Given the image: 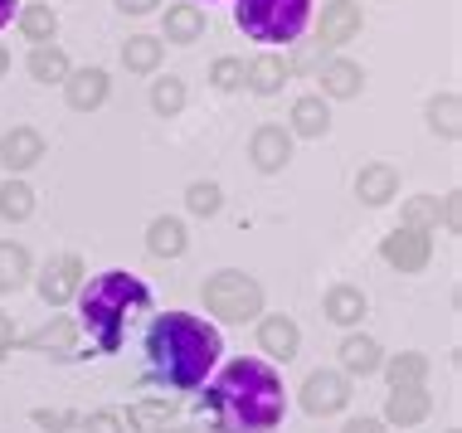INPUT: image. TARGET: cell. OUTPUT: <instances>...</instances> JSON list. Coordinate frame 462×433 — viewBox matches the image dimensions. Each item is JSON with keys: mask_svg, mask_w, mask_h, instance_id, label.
Listing matches in <instances>:
<instances>
[{"mask_svg": "<svg viewBox=\"0 0 462 433\" xmlns=\"http://www.w3.org/2000/svg\"><path fill=\"white\" fill-rule=\"evenodd\" d=\"M199 410L209 414L215 433H278L287 414L282 375L268 361H258V355H239L215 380H205Z\"/></svg>", "mask_w": 462, "mask_h": 433, "instance_id": "1", "label": "cell"}, {"mask_svg": "<svg viewBox=\"0 0 462 433\" xmlns=\"http://www.w3.org/2000/svg\"><path fill=\"white\" fill-rule=\"evenodd\" d=\"M219 355H224V341L205 317L166 312L146 331V380L171 394L199 390L209 380V370L219 365Z\"/></svg>", "mask_w": 462, "mask_h": 433, "instance_id": "2", "label": "cell"}, {"mask_svg": "<svg viewBox=\"0 0 462 433\" xmlns=\"http://www.w3.org/2000/svg\"><path fill=\"white\" fill-rule=\"evenodd\" d=\"M79 307H83V331L103 355H117L122 341H127L132 317L152 312V288H146L136 273H122V268H107L97 273L88 288H79Z\"/></svg>", "mask_w": 462, "mask_h": 433, "instance_id": "3", "label": "cell"}, {"mask_svg": "<svg viewBox=\"0 0 462 433\" xmlns=\"http://www.w3.org/2000/svg\"><path fill=\"white\" fill-rule=\"evenodd\" d=\"M307 15L311 0H239V10H234L239 30L258 44H292L307 30Z\"/></svg>", "mask_w": 462, "mask_h": 433, "instance_id": "4", "label": "cell"}, {"mask_svg": "<svg viewBox=\"0 0 462 433\" xmlns=\"http://www.w3.org/2000/svg\"><path fill=\"white\" fill-rule=\"evenodd\" d=\"M199 297H205V312L219 321H239L244 327V321L263 317V288H258V278L239 273V268H219L215 278H205Z\"/></svg>", "mask_w": 462, "mask_h": 433, "instance_id": "5", "label": "cell"}, {"mask_svg": "<svg viewBox=\"0 0 462 433\" xmlns=\"http://www.w3.org/2000/svg\"><path fill=\"white\" fill-rule=\"evenodd\" d=\"M380 258L390 268H399V273H423V268H429V258H433V239L423 229L399 225V229H390L380 239Z\"/></svg>", "mask_w": 462, "mask_h": 433, "instance_id": "6", "label": "cell"}, {"mask_svg": "<svg viewBox=\"0 0 462 433\" xmlns=\"http://www.w3.org/2000/svg\"><path fill=\"white\" fill-rule=\"evenodd\" d=\"M346 404H351V380L341 370H311L302 385V410L327 419V414H341Z\"/></svg>", "mask_w": 462, "mask_h": 433, "instance_id": "7", "label": "cell"}, {"mask_svg": "<svg viewBox=\"0 0 462 433\" xmlns=\"http://www.w3.org/2000/svg\"><path fill=\"white\" fill-rule=\"evenodd\" d=\"M83 278H88V273H83V258L79 253H59V258H49L44 273H40V297L49 307H64V302L79 297Z\"/></svg>", "mask_w": 462, "mask_h": 433, "instance_id": "8", "label": "cell"}, {"mask_svg": "<svg viewBox=\"0 0 462 433\" xmlns=\"http://www.w3.org/2000/svg\"><path fill=\"white\" fill-rule=\"evenodd\" d=\"M360 34V5L356 0H331V5H321V30H317V44H351Z\"/></svg>", "mask_w": 462, "mask_h": 433, "instance_id": "9", "label": "cell"}, {"mask_svg": "<svg viewBox=\"0 0 462 433\" xmlns=\"http://www.w3.org/2000/svg\"><path fill=\"white\" fill-rule=\"evenodd\" d=\"M433 410V394L423 385H404V390H390V400H384V424H399V428H414L423 424Z\"/></svg>", "mask_w": 462, "mask_h": 433, "instance_id": "10", "label": "cell"}, {"mask_svg": "<svg viewBox=\"0 0 462 433\" xmlns=\"http://www.w3.org/2000/svg\"><path fill=\"white\" fill-rule=\"evenodd\" d=\"M258 345H263V355H273V361H292L297 355V345H302V331H297V321L292 317H263L258 321Z\"/></svg>", "mask_w": 462, "mask_h": 433, "instance_id": "11", "label": "cell"}, {"mask_svg": "<svg viewBox=\"0 0 462 433\" xmlns=\"http://www.w3.org/2000/svg\"><path fill=\"white\" fill-rule=\"evenodd\" d=\"M0 161H5V170H30L44 161V137L34 127H10L5 137H0Z\"/></svg>", "mask_w": 462, "mask_h": 433, "instance_id": "12", "label": "cell"}, {"mask_svg": "<svg viewBox=\"0 0 462 433\" xmlns=\"http://www.w3.org/2000/svg\"><path fill=\"white\" fill-rule=\"evenodd\" d=\"M30 351H49V355H73V345H79V321L73 317H49L40 331H30L24 336Z\"/></svg>", "mask_w": 462, "mask_h": 433, "instance_id": "13", "label": "cell"}, {"mask_svg": "<svg viewBox=\"0 0 462 433\" xmlns=\"http://www.w3.org/2000/svg\"><path fill=\"white\" fill-rule=\"evenodd\" d=\"M356 195L365 205H390L399 195V170L390 166V161H370V166L356 176Z\"/></svg>", "mask_w": 462, "mask_h": 433, "instance_id": "14", "label": "cell"}, {"mask_svg": "<svg viewBox=\"0 0 462 433\" xmlns=\"http://www.w3.org/2000/svg\"><path fill=\"white\" fill-rule=\"evenodd\" d=\"M64 97L69 107H79V113H93V107H103L107 97V73L103 69H79L64 78Z\"/></svg>", "mask_w": 462, "mask_h": 433, "instance_id": "15", "label": "cell"}, {"mask_svg": "<svg viewBox=\"0 0 462 433\" xmlns=\"http://www.w3.org/2000/svg\"><path fill=\"white\" fill-rule=\"evenodd\" d=\"M248 152H254L258 170H282L287 156H292V132H287V127H258Z\"/></svg>", "mask_w": 462, "mask_h": 433, "instance_id": "16", "label": "cell"}, {"mask_svg": "<svg viewBox=\"0 0 462 433\" xmlns=\"http://www.w3.org/2000/svg\"><path fill=\"white\" fill-rule=\"evenodd\" d=\"M365 292L351 288V282H336V288L327 292V302H321V312H327V321H336V327H356L360 317H365Z\"/></svg>", "mask_w": 462, "mask_h": 433, "instance_id": "17", "label": "cell"}, {"mask_svg": "<svg viewBox=\"0 0 462 433\" xmlns=\"http://www.w3.org/2000/svg\"><path fill=\"white\" fill-rule=\"evenodd\" d=\"M341 365H346V375H374V370L384 365V351H380V341L374 336H346L341 341Z\"/></svg>", "mask_w": 462, "mask_h": 433, "instance_id": "18", "label": "cell"}, {"mask_svg": "<svg viewBox=\"0 0 462 433\" xmlns=\"http://www.w3.org/2000/svg\"><path fill=\"white\" fill-rule=\"evenodd\" d=\"M327 127H331L327 97H317V93L297 97V103H292V132H297V137H327Z\"/></svg>", "mask_w": 462, "mask_h": 433, "instance_id": "19", "label": "cell"}, {"mask_svg": "<svg viewBox=\"0 0 462 433\" xmlns=\"http://www.w3.org/2000/svg\"><path fill=\"white\" fill-rule=\"evenodd\" d=\"M287 73H292V64H287V59H278V54H263V59H254V64L244 69V83L254 93H278L282 83H287Z\"/></svg>", "mask_w": 462, "mask_h": 433, "instance_id": "20", "label": "cell"}, {"mask_svg": "<svg viewBox=\"0 0 462 433\" xmlns=\"http://www.w3.org/2000/svg\"><path fill=\"white\" fill-rule=\"evenodd\" d=\"M146 249H152L156 258H180L185 253V225L171 215H161L146 225Z\"/></svg>", "mask_w": 462, "mask_h": 433, "instance_id": "21", "label": "cell"}, {"mask_svg": "<svg viewBox=\"0 0 462 433\" xmlns=\"http://www.w3.org/2000/svg\"><path fill=\"white\" fill-rule=\"evenodd\" d=\"M360 83H365V73H360V64H351V59H331V64L321 69V93L327 97H356Z\"/></svg>", "mask_w": 462, "mask_h": 433, "instance_id": "22", "label": "cell"}, {"mask_svg": "<svg viewBox=\"0 0 462 433\" xmlns=\"http://www.w3.org/2000/svg\"><path fill=\"white\" fill-rule=\"evenodd\" d=\"M205 34V10L199 5H171L166 10V40L171 44H195Z\"/></svg>", "mask_w": 462, "mask_h": 433, "instance_id": "23", "label": "cell"}, {"mask_svg": "<svg viewBox=\"0 0 462 433\" xmlns=\"http://www.w3.org/2000/svg\"><path fill=\"white\" fill-rule=\"evenodd\" d=\"M30 78L34 83H64L69 78V59L59 44H34L30 49Z\"/></svg>", "mask_w": 462, "mask_h": 433, "instance_id": "24", "label": "cell"}, {"mask_svg": "<svg viewBox=\"0 0 462 433\" xmlns=\"http://www.w3.org/2000/svg\"><path fill=\"white\" fill-rule=\"evenodd\" d=\"M380 370L390 375V385H394V390H404V385H423V380H429V355L404 351V355H390V361H384Z\"/></svg>", "mask_w": 462, "mask_h": 433, "instance_id": "25", "label": "cell"}, {"mask_svg": "<svg viewBox=\"0 0 462 433\" xmlns=\"http://www.w3.org/2000/svg\"><path fill=\"white\" fill-rule=\"evenodd\" d=\"M171 419H176V400H142L127 410V424L142 428V433H161Z\"/></svg>", "mask_w": 462, "mask_h": 433, "instance_id": "26", "label": "cell"}, {"mask_svg": "<svg viewBox=\"0 0 462 433\" xmlns=\"http://www.w3.org/2000/svg\"><path fill=\"white\" fill-rule=\"evenodd\" d=\"M30 282V253L24 244H0V292H15Z\"/></svg>", "mask_w": 462, "mask_h": 433, "instance_id": "27", "label": "cell"}, {"mask_svg": "<svg viewBox=\"0 0 462 433\" xmlns=\"http://www.w3.org/2000/svg\"><path fill=\"white\" fill-rule=\"evenodd\" d=\"M122 64H127L132 73H156L161 69V40H152V34H132V40L122 44Z\"/></svg>", "mask_w": 462, "mask_h": 433, "instance_id": "28", "label": "cell"}, {"mask_svg": "<svg viewBox=\"0 0 462 433\" xmlns=\"http://www.w3.org/2000/svg\"><path fill=\"white\" fill-rule=\"evenodd\" d=\"M34 215V190L24 180H5L0 185V219H10V225H20V219Z\"/></svg>", "mask_w": 462, "mask_h": 433, "instance_id": "29", "label": "cell"}, {"mask_svg": "<svg viewBox=\"0 0 462 433\" xmlns=\"http://www.w3.org/2000/svg\"><path fill=\"white\" fill-rule=\"evenodd\" d=\"M429 127L439 132V137H457V132H462V103H457V93L433 97V103H429Z\"/></svg>", "mask_w": 462, "mask_h": 433, "instance_id": "30", "label": "cell"}, {"mask_svg": "<svg viewBox=\"0 0 462 433\" xmlns=\"http://www.w3.org/2000/svg\"><path fill=\"white\" fill-rule=\"evenodd\" d=\"M20 30H24V40L49 44V40H54V30H59L54 5H24V10H20Z\"/></svg>", "mask_w": 462, "mask_h": 433, "instance_id": "31", "label": "cell"}, {"mask_svg": "<svg viewBox=\"0 0 462 433\" xmlns=\"http://www.w3.org/2000/svg\"><path fill=\"white\" fill-rule=\"evenodd\" d=\"M219 205H224V190L215 180H195L190 190H185V209L199 219H209V215H219Z\"/></svg>", "mask_w": 462, "mask_h": 433, "instance_id": "32", "label": "cell"}, {"mask_svg": "<svg viewBox=\"0 0 462 433\" xmlns=\"http://www.w3.org/2000/svg\"><path fill=\"white\" fill-rule=\"evenodd\" d=\"M152 107L161 117H176L180 107H185V83L180 78H156L152 83Z\"/></svg>", "mask_w": 462, "mask_h": 433, "instance_id": "33", "label": "cell"}, {"mask_svg": "<svg viewBox=\"0 0 462 433\" xmlns=\"http://www.w3.org/2000/svg\"><path fill=\"white\" fill-rule=\"evenodd\" d=\"M404 225L429 234L433 225H439V200H433V195H414V200H404Z\"/></svg>", "mask_w": 462, "mask_h": 433, "instance_id": "34", "label": "cell"}, {"mask_svg": "<svg viewBox=\"0 0 462 433\" xmlns=\"http://www.w3.org/2000/svg\"><path fill=\"white\" fill-rule=\"evenodd\" d=\"M209 83L224 93L244 88V59H215V69H209Z\"/></svg>", "mask_w": 462, "mask_h": 433, "instance_id": "35", "label": "cell"}, {"mask_svg": "<svg viewBox=\"0 0 462 433\" xmlns=\"http://www.w3.org/2000/svg\"><path fill=\"white\" fill-rule=\"evenodd\" d=\"M34 424L49 428V433H59V428H79L83 419L73 414V410H34Z\"/></svg>", "mask_w": 462, "mask_h": 433, "instance_id": "36", "label": "cell"}, {"mask_svg": "<svg viewBox=\"0 0 462 433\" xmlns=\"http://www.w3.org/2000/svg\"><path fill=\"white\" fill-rule=\"evenodd\" d=\"M122 428H127V424H122L117 410H97V414L83 419V433H122Z\"/></svg>", "mask_w": 462, "mask_h": 433, "instance_id": "37", "label": "cell"}, {"mask_svg": "<svg viewBox=\"0 0 462 433\" xmlns=\"http://www.w3.org/2000/svg\"><path fill=\"white\" fill-rule=\"evenodd\" d=\"M341 433H384V419H351Z\"/></svg>", "mask_w": 462, "mask_h": 433, "instance_id": "38", "label": "cell"}, {"mask_svg": "<svg viewBox=\"0 0 462 433\" xmlns=\"http://www.w3.org/2000/svg\"><path fill=\"white\" fill-rule=\"evenodd\" d=\"M161 0H117V10L122 15H146V10H156Z\"/></svg>", "mask_w": 462, "mask_h": 433, "instance_id": "39", "label": "cell"}, {"mask_svg": "<svg viewBox=\"0 0 462 433\" xmlns=\"http://www.w3.org/2000/svg\"><path fill=\"white\" fill-rule=\"evenodd\" d=\"M10 345H15V321L0 312V355H10Z\"/></svg>", "mask_w": 462, "mask_h": 433, "instance_id": "40", "label": "cell"}, {"mask_svg": "<svg viewBox=\"0 0 462 433\" xmlns=\"http://www.w3.org/2000/svg\"><path fill=\"white\" fill-rule=\"evenodd\" d=\"M15 10H20V0H0V24H5L10 15H15Z\"/></svg>", "mask_w": 462, "mask_h": 433, "instance_id": "41", "label": "cell"}, {"mask_svg": "<svg viewBox=\"0 0 462 433\" xmlns=\"http://www.w3.org/2000/svg\"><path fill=\"white\" fill-rule=\"evenodd\" d=\"M5 73H10V49L0 44V78H5Z\"/></svg>", "mask_w": 462, "mask_h": 433, "instance_id": "42", "label": "cell"}, {"mask_svg": "<svg viewBox=\"0 0 462 433\" xmlns=\"http://www.w3.org/2000/svg\"><path fill=\"white\" fill-rule=\"evenodd\" d=\"M448 433H457V428H448Z\"/></svg>", "mask_w": 462, "mask_h": 433, "instance_id": "43", "label": "cell"}]
</instances>
